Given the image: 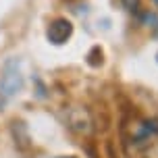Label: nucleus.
Segmentation results:
<instances>
[{"label":"nucleus","instance_id":"obj_2","mask_svg":"<svg viewBox=\"0 0 158 158\" xmlns=\"http://www.w3.org/2000/svg\"><path fill=\"white\" fill-rule=\"evenodd\" d=\"M71 35H73V25H71V21H67V19H54L46 29L48 42H52L56 46L64 44Z\"/></svg>","mask_w":158,"mask_h":158},{"label":"nucleus","instance_id":"obj_7","mask_svg":"<svg viewBox=\"0 0 158 158\" xmlns=\"http://www.w3.org/2000/svg\"><path fill=\"white\" fill-rule=\"evenodd\" d=\"M156 58H158V56H156Z\"/></svg>","mask_w":158,"mask_h":158},{"label":"nucleus","instance_id":"obj_1","mask_svg":"<svg viewBox=\"0 0 158 158\" xmlns=\"http://www.w3.org/2000/svg\"><path fill=\"white\" fill-rule=\"evenodd\" d=\"M21 89H23L21 63L17 58H8L2 64V75H0V108H4Z\"/></svg>","mask_w":158,"mask_h":158},{"label":"nucleus","instance_id":"obj_4","mask_svg":"<svg viewBox=\"0 0 158 158\" xmlns=\"http://www.w3.org/2000/svg\"><path fill=\"white\" fill-rule=\"evenodd\" d=\"M67 123H69L71 129H75L79 133H89V129H92L89 114L83 108H69V112H67Z\"/></svg>","mask_w":158,"mask_h":158},{"label":"nucleus","instance_id":"obj_6","mask_svg":"<svg viewBox=\"0 0 158 158\" xmlns=\"http://www.w3.org/2000/svg\"><path fill=\"white\" fill-rule=\"evenodd\" d=\"M56 158H75V156H56Z\"/></svg>","mask_w":158,"mask_h":158},{"label":"nucleus","instance_id":"obj_5","mask_svg":"<svg viewBox=\"0 0 158 158\" xmlns=\"http://www.w3.org/2000/svg\"><path fill=\"white\" fill-rule=\"evenodd\" d=\"M123 4H125L127 10H135L137 8V0H123Z\"/></svg>","mask_w":158,"mask_h":158},{"label":"nucleus","instance_id":"obj_3","mask_svg":"<svg viewBox=\"0 0 158 158\" xmlns=\"http://www.w3.org/2000/svg\"><path fill=\"white\" fill-rule=\"evenodd\" d=\"M158 135V123L154 121H143V123H137L133 127V146H146L150 143L154 137Z\"/></svg>","mask_w":158,"mask_h":158}]
</instances>
